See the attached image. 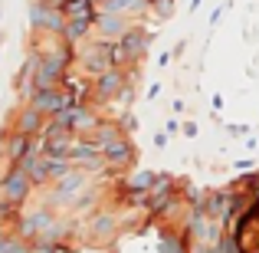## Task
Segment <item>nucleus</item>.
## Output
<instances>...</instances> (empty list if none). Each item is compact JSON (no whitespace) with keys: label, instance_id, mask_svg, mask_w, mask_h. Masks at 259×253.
<instances>
[{"label":"nucleus","instance_id":"f257e3e1","mask_svg":"<svg viewBox=\"0 0 259 253\" xmlns=\"http://www.w3.org/2000/svg\"><path fill=\"white\" fill-rule=\"evenodd\" d=\"M66 13H69V17H76L79 23H89L92 7H89V0H69V4H66Z\"/></svg>","mask_w":259,"mask_h":253},{"label":"nucleus","instance_id":"f03ea898","mask_svg":"<svg viewBox=\"0 0 259 253\" xmlns=\"http://www.w3.org/2000/svg\"><path fill=\"white\" fill-rule=\"evenodd\" d=\"M7 191H10V194H20V191H23V177H13V181H10V188H7Z\"/></svg>","mask_w":259,"mask_h":253}]
</instances>
